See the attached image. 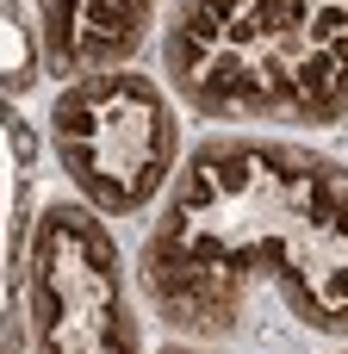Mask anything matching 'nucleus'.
<instances>
[{
    "mask_svg": "<svg viewBox=\"0 0 348 354\" xmlns=\"http://www.w3.org/2000/svg\"><path fill=\"white\" fill-rule=\"evenodd\" d=\"M255 286L311 336H348V168L286 137H205L162 193L137 292L162 330L224 342Z\"/></svg>",
    "mask_w": 348,
    "mask_h": 354,
    "instance_id": "obj_1",
    "label": "nucleus"
},
{
    "mask_svg": "<svg viewBox=\"0 0 348 354\" xmlns=\"http://www.w3.org/2000/svg\"><path fill=\"white\" fill-rule=\"evenodd\" d=\"M162 68L181 106L212 124H342L348 0H181Z\"/></svg>",
    "mask_w": 348,
    "mask_h": 354,
    "instance_id": "obj_2",
    "label": "nucleus"
},
{
    "mask_svg": "<svg viewBox=\"0 0 348 354\" xmlns=\"http://www.w3.org/2000/svg\"><path fill=\"white\" fill-rule=\"evenodd\" d=\"M50 149L100 218H137L181 174V118L162 81L143 68L75 75L50 106Z\"/></svg>",
    "mask_w": 348,
    "mask_h": 354,
    "instance_id": "obj_3",
    "label": "nucleus"
},
{
    "mask_svg": "<svg viewBox=\"0 0 348 354\" xmlns=\"http://www.w3.org/2000/svg\"><path fill=\"white\" fill-rule=\"evenodd\" d=\"M19 299L31 354H143L125 255L87 199L44 205Z\"/></svg>",
    "mask_w": 348,
    "mask_h": 354,
    "instance_id": "obj_4",
    "label": "nucleus"
},
{
    "mask_svg": "<svg viewBox=\"0 0 348 354\" xmlns=\"http://www.w3.org/2000/svg\"><path fill=\"white\" fill-rule=\"evenodd\" d=\"M31 6H37L44 62L56 81L131 62L162 12V0H31Z\"/></svg>",
    "mask_w": 348,
    "mask_h": 354,
    "instance_id": "obj_5",
    "label": "nucleus"
},
{
    "mask_svg": "<svg viewBox=\"0 0 348 354\" xmlns=\"http://www.w3.org/2000/svg\"><path fill=\"white\" fill-rule=\"evenodd\" d=\"M37 75V50H31V25H25V0H6V100H19Z\"/></svg>",
    "mask_w": 348,
    "mask_h": 354,
    "instance_id": "obj_6",
    "label": "nucleus"
},
{
    "mask_svg": "<svg viewBox=\"0 0 348 354\" xmlns=\"http://www.w3.org/2000/svg\"><path fill=\"white\" fill-rule=\"evenodd\" d=\"M162 354H212V348H199L193 336H174V342H168V348H162Z\"/></svg>",
    "mask_w": 348,
    "mask_h": 354,
    "instance_id": "obj_7",
    "label": "nucleus"
},
{
    "mask_svg": "<svg viewBox=\"0 0 348 354\" xmlns=\"http://www.w3.org/2000/svg\"><path fill=\"white\" fill-rule=\"evenodd\" d=\"M330 354H348V348H330Z\"/></svg>",
    "mask_w": 348,
    "mask_h": 354,
    "instance_id": "obj_8",
    "label": "nucleus"
}]
</instances>
